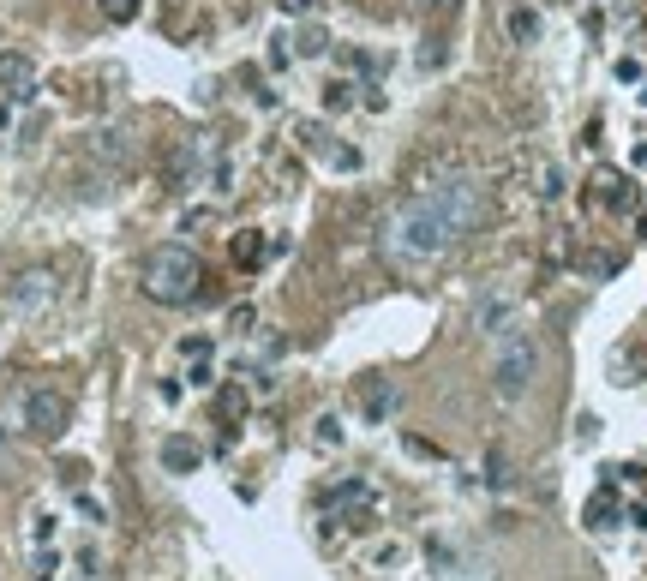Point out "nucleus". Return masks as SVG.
Wrapping results in <instances>:
<instances>
[{
	"mask_svg": "<svg viewBox=\"0 0 647 581\" xmlns=\"http://www.w3.org/2000/svg\"><path fill=\"white\" fill-rule=\"evenodd\" d=\"M534 192H540V198H564V168L534 162Z\"/></svg>",
	"mask_w": 647,
	"mask_h": 581,
	"instance_id": "nucleus-19",
	"label": "nucleus"
},
{
	"mask_svg": "<svg viewBox=\"0 0 647 581\" xmlns=\"http://www.w3.org/2000/svg\"><path fill=\"white\" fill-rule=\"evenodd\" d=\"M384 240H390V252H396L402 264H432V258H444V252L456 246V234H450L444 210L432 204V192H408V198L390 210Z\"/></svg>",
	"mask_w": 647,
	"mask_h": 581,
	"instance_id": "nucleus-1",
	"label": "nucleus"
},
{
	"mask_svg": "<svg viewBox=\"0 0 647 581\" xmlns=\"http://www.w3.org/2000/svg\"><path fill=\"white\" fill-rule=\"evenodd\" d=\"M228 258H234L240 270H258V264L270 258V240H264L258 228H246V234H234V246H228Z\"/></svg>",
	"mask_w": 647,
	"mask_h": 581,
	"instance_id": "nucleus-10",
	"label": "nucleus"
},
{
	"mask_svg": "<svg viewBox=\"0 0 647 581\" xmlns=\"http://www.w3.org/2000/svg\"><path fill=\"white\" fill-rule=\"evenodd\" d=\"M504 318H510V300H486L480 306V330H498Z\"/></svg>",
	"mask_w": 647,
	"mask_h": 581,
	"instance_id": "nucleus-22",
	"label": "nucleus"
},
{
	"mask_svg": "<svg viewBox=\"0 0 647 581\" xmlns=\"http://www.w3.org/2000/svg\"><path fill=\"white\" fill-rule=\"evenodd\" d=\"M462 144H438V150H426V156H414L408 162V192H426V186H438V180H450V174H462Z\"/></svg>",
	"mask_w": 647,
	"mask_h": 581,
	"instance_id": "nucleus-6",
	"label": "nucleus"
},
{
	"mask_svg": "<svg viewBox=\"0 0 647 581\" xmlns=\"http://www.w3.org/2000/svg\"><path fill=\"white\" fill-rule=\"evenodd\" d=\"M48 300H54V270H48V264L18 270V276L6 282V312H12V318H30V312H42Z\"/></svg>",
	"mask_w": 647,
	"mask_h": 581,
	"instance_id": "nucleus-5",
	"label": "nucleus"
},
{
	"mask_svg": "<svg viewBox=\"0 0 647 581\" xmlns=\"http://www.w3.org/2000/svg\"><path fill=\"white\" fill-rule=\"evenodd\" d=\"M288 42H294V54H300V60H318V54H330V36H324V24H312V30L288 36Z\"/></svg>",
	"mask_w": 647,
	"mask_h": 581,
	"instance_id": "nucleus-16",
	"label": "nucleus"
},
{
	"mask_svg": "<svg viewBox=\"0 0 647 581\" xmlns=\"http://www.w3.org/2000/svg\"><path fill=\"white\" fill-rule=\"evenodd\" d=\"M360 498H378V492H372L366 480H336L318 504H324V510H348V504H360Z\"/></svg>",
	"mask_w": 647,
	"mask_h": 581,
	"instance_id": "nucleus-14",
	"label": "nucleus"
},
{
	"mask_svg": "<svg viewBox=\"0 0 647 581\" xmlns=\"http://www.w3.org/2000/svg\"><path fill=\"white\" fill-rule=\"evenodd\" d=\"M282 12H312V0H276Z\"/></svg>",
	"mask_w": 647,
	"mask_h": 581,
	"instance_id": "nucleus-26",
	"label": "nucleus"
},
{
	"mask_svg": "<svg viewBox=\"0 0 647 581\" xmlns=\"http://www.w3.org/2000/svg\"><path fill=\"white\" fill-rule=\"evenodd\" d=\"M0 126H6V102H0Z\"/></svg>",
	"mask_w": 647,
	"mask_h": 581,
	"instance_id": "nucleus-29",
	"label": "nucleus"
},
{
	"mask_svg": "<svg viewBox=\"0 0 647 581\" xmlns=\"http://www.w3.org/2000/svg\"><path fill=\"white\" fill-rule=\"evenodd\" d=\"M504 30H510L516 42H540V12H534V6H510V12H504Z\"/></svg>",
	"mask_w": 647,
	"mask_h": 581,
	"instance_id": "nucleus-15",
	"label": "nucleus"
},
{
	"mask_svg": "<svg viewBox=\"0 0 647 581\" xmlns=\"http://www.w3.org/2000/svg\"><path fill=\"white\" fill-rule=\"evenodd\" d=\"M330 108H354V84H348V78L330 84Z\"/></svg>",
	"mask_w": 647,
	"mask_h": 581,
	"instance_id": "nucleus-24",
	"label": "nucleus"
},
{
	"mask_svg": "<svg viewBox=\"0 0 647 581\" xmlns=\"http://www.w3.org/2000/svg\"><path fill=\"white\" fill-rule=\"evenodd\" d=\"M228 330H252V306H234L228 312Z\"/></svg>",
	"mask_w": 647,
	"mask_h": 581,
	"instance_id": "nucleus-25",
	"label": "nucleus"
},
{
	"mask_svg": "<svg viewBox=\"0 0 647 581\" xmlns=\"http://www.w3.org/2000/svg\"><path fill=\"white\" fill-rule=\"evenodd\" d=\"M294 138H300V144H306V150H312L318 162H330V168H342V174H354V168H360V150H348V144H336V138H330V132H324L318 120H306V126H300Z\"/></svg>",
	"mask_w": 647,
	"mask_h": 581,
	"instance_id": "nucleus-7",
	"label": "nucleus"
},
{
	"mask_svg": "<svg viewBox=\"0 0 647 581\" xmlns=\"http://www.w3.org/2000/svg\"><path fill=\"white\" fill-rule=\"evenodd\" d=\"M420 6H426V12H438V6H444V0H420Z\"/></svg>",
	"mask_w": 647,
	"mask_h": 581,
	"instance_id": "nucleus-28",
	"label": "nucleus"
},
{
	"mask_svg": "<svg viewBox=\"0 0 647 581\" xmlns=\"http://www.w3.org/2000/svg\"><path fill=\"white\" fill-rule=\"evenodd\" d=\"M18 414H24V432H30V438H42V444H54V438L72 426V402H66L60 390H30Z\"/></svg>",
	"mask_w": 647,
	"mask_h": 581,
	"instance_id": "nucleus-4",
	"label": "nucleus"
},
{
	"mask_svg": "<svg viewBox=\"0 0 647 581\" xmlns=\"http://www.w3.org/2000/svg\"><path fill=\"white\" fill-rule=\"evenodd\" d=\"M594 198H600L606 210H624V204H630V180L612 174V168H600V174H594Z\"/></svg>",
	"mask_w": 647,
	"mask_h": 581,
	"instance_id": "nucleus-12",
	"label": "nucleus"
},
{
	"mask_svg": "<svg viewBox=\"0 0 647 581\" xmlns=\"http://www.w3.org/2000/svg\"><path fill=\"white\" fill-rule=\"evenodd\" d=\"M630 522H636V528H647V504H636V510H630Z\"/></svg>",
	"mask_w": 647,
	"mask_h": 581,
	"instance_id": "nucleus-27",
	"label": "nucleus"
},
{
	"mask_svg": "<svg viewBox=\"0 0 647 581\" xmlns=\"http://www.w3.org/2000/svg\"><path fill=\"white\" fill-rule=\"evenodd\" d=\"M198 462H204V450H198L192 438H168V444H162V468H168V474H192Z\"/></svg>",
	"mask_w": 647,
	"mask_h": 581,
	"instance_id": "nucleus-11",
	"label": "nucleus"
},
{
	"mask_svg": "<svg viewBox=\"0 0 647 581\" xmlns=\"http://www.w3.org/2000/svg\"><path fill=\"white\" fill-rule=\"evenodd\" d=\"M30 84H36V66H30V54L6 48V54H0V90H6V96H18V102H30Z\"/></svg>",
	"mask_w": 647,
	"mask_h": 581,
	"instance_id": "nucleus-9",
	"label": "nucleus"
},
{
	"mask_svg": "<svg viewBox=\"0 0 647 581\" xmlns=\"http://www.w3.org/2000/svg\"><path fill=\"white\" fill-rule=\"evenodd\" d=\"M318 444H330V450L342 444V420H336V414H324V420H318Z\"/></svg>",
	"mask_w": 647,
	"mask_h": 581,
	"instance_id": "nucleus-23",
	"label": "nucleus"
},
{
	"mask_svg": "<svg viewBox=\"0 0 647 581\" xmlns=\"http://www.w3.org/2000/svg\"><path fill=\"white\" fill-rule=\"evenodd\" d=\"M588 528H594V534H606V528H618V498H612V492H600V498L588 504Z\"/></svg>",
	"mask_w": 647,
	"mask_h": 581,
	"instance_id": "nucleus-17",
	"label": "nucleus"
},
{
	"mask_svg": "<svg viewBox=\"0 0 647 581\" xmlns=\"http://www.w3.org/2000/svg\"><path fill=\"white\" fill-rule=\"evenodd\" d=\"M144 294L156 306H186L204 294V264L192 246H156L150 264H144Z\"/></svg>",
	"mask_w": 647,
	"mask_h": 581,
	"instance_id": "nucleus-2",
	"label": "nucleus"
},
{
	"mask_svg": "<svg viewBox=\"0 0 647 581\" xmlns=\"http://www.w3.org/2000/svg\"><path fill=\"white\" fill-rule=\"evenodd\" d=\"M438 581H498V564H486V558H480V564H462V558H456Z\"/></svg>",
	"mask_w": 647,
	"mask_h": 581,
	"instance_id": "nucleus-18",
	"label": "nucleus"
},
{
	"mask_svg": "<svg viewBox=\"0 0 647 581\" xmlns=\"http://www.w3.org/2000/svg\"><path fill=\"white\" fill-rule=\"evenodd\" d=\"M96 156H114V162H120V156H132V138H126V132H102V138H96Z\"/></svg>",
	"mask_w": 647,
	"mask_h": 581,
	"instance_id": "nucleus-20",
	"label": "nucleus"
},
{
	"mask_svg": "<svg viewBox=\"0 0 647 581\" xmlns=\"http://www.w3.org/2000/svg\"><path fill=\"white\" fill-rule=\"evenodd\" d=\"M96 6H102L108 24H132V18H138V0H96Z\"/></svg>",
	"mask_w": 647,
	"mask_h": 581,
	"instance_id": "nucleus-21",
	"label": "nucleus"
},
{
	"mask_svg": "<svg viewBox=\"0 0 647 581\" xmlns=\"http://www.w3.org/2000/svg\"><path fill=\"white\" fill-rule=\"evenodd\" d=\"M396 408H402V390H396V378H366V384H360V414H366V426L390 420Z\"/></svg>",
	"mask_w": 647,
	"mask_h": 581,
	"instance_id": "nucleus-8",
	"label": "nucleus"
},
{
	"mask_svg": "<svg viewBox=\"0 0 647 581\" xmlns=\"http://www.w3.org/2000/svg\"><path fill=\"white\" fill-rule=\"evenodd\" d=\"M246 408H252V396H246L240 384H222V390H216V420L240 426V420H246Z\"/></svg>",
	"mask_w": 647,
	"mask_h": 581,
	"instance_id": "nucleus-13",
	"label": "nucleus"
},
{
	"mask_svg": "<svg viewBox=\"0 0 647 581\" xmlns=\"http://www.w3.org/2000/svg\"><path fill=\"white\" fill-rule=\"evenodd\" d=\"M534 378H540V342L522 336V330H510V336L498 342V354H492V390H498L504 402H522V396L534 390Z\"/></svg>",
	"mask_w": 647,
	"mask_h": 581,
	"instance_id": "nucleus-3",
	"label": "nucleus"
}]
</instances>
